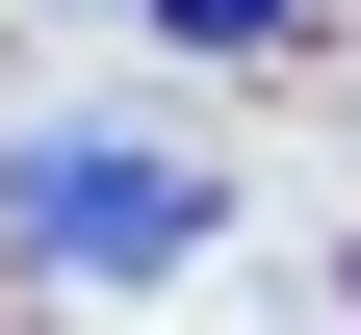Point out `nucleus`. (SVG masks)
Masks as SVG:
<instances>
[{
	"label": "nucleus",
	"instance_id": "f257e3e1",
	"mask_svg": "<svg viewBox=\"0 0 361 335\" xmlns=\"http://www.w3.org/2000/svg\"><path fill=\"white\" fill-rule=\"evenodd\" d=\"M0 232H26L52 284H180L207 232H233V181L155 155V129H26V155H0Z\"/></svg>",
	"mask_w": 361,
	"mask_h": 335
},
{
	"label": "nucleus",
	"instance_id": "f03ea898",
	"mask_svg": "<svg viewBox=\"0 0 361 335\" xmlns=\"http://www.w3.org/2000/svg\"><path fill=\"white\" fill-rule=\"evenodd\" d=\"M155 26H180V52H284L310 0H155Z\"/></svg>",
	"mask_w": 361,
	"mask_h": 335
}]
</instances>
